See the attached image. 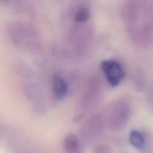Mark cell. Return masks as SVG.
<instances>
[{"label": "cell", "mask_w": 153, "mask_h": 153, "mask_svg": "<svg viewBox=\"0 0 153 153\" xmlns=\"http://www.w3.org/2000/svg\"><path fill=\"white\" fill-rule=\"evenodd\" d=\"M7 32L13 44L18 49L30 50L39 46L38 31L28 22L12 21L8 25Z\"/></svg>", "instance_id": "obj_1"}, {"label": "cell", "mask_w": 153, "mask_h": 153, "mask_svg": "<svg viewBox=\"0 0 153 153\" xmlns=\"http://www.w3.org/2000/svg\"><path fill=\"white\" fill-rule=\"evenodd\" d=\"M130 105L125 98H120L113 102L107 114L108 126L112 130H120L125 127L130 117Z\"/></svg>", "instance_id": "obj_2"}, {"label": "cell", "mask_w": 153, "mask_h": 153, "mask_svg": "<svg viewBox=\"0 0 153 153\" xmlns=\"http://www.w3.org/2000/svg\"><path fill=\"white\" fill-rule=\"evenodd\" d=\"M97 77H91L87 82L80 100V108L84 111L93 108L101 97V85Z\"/></svg>", "instance_id": "obj_3"}, {"label": "cell", "mask_w": 153, "mask_h": 153, "mask_svg": "<svg viewBox=\"0 0 153 153\" xmlns=\"http://www.w3.org/2000/svg\"><path fill=\"white\" fill-rule=\"evenodd\" d=\"M100 67L110 85L117 86L124 77V70L119 62L115 60H104L100 64Z\"/></svg>", "instance_id": "obj_4"}, {"label": "cell", "mask_w": 153, "mask_h": 153, "mask_svg": "<svg viewBox=\"0 0 153 153\" xmlns=\"http://www.w3.org/2000/svg\"><path fill=\"white\" fill-rule=\"evenodd\" d=\"M103 128V119L99 114L92 116L85 125V133L87 136L94 137L98 134Z\"/></svg>", "instance_id": "obj_5"}, {"label": "cell", "mask_w": 153, "mask_h": 153, "mask_svg": "<svg viewBox=\"0 0 153 153\" xmlns=\"http://www.w3.org/2000/svg\"><path fill=\"white\" fill-rule=\"evenodd\" d=\"M52 91L54 95L58 100L64 98L68 91V86L66 80L58 73H56L52 76Z\"/></svg>", "instance_id": "obj_6"}, {"label": "cell", "mask_w": 153, "mask_h": 153, "mask_svg": "<svg viewBox=\"0 0 153 153\" xmlns=\"http://www.w3.org/2000/svg\"><path fill=\"white\" fill-rule=\"evenodd\" d=\"M63 149L65 153H80V142L74 134H67L63 141Z\"/></svg>", "instance_id": "obj_7"}, {"label": "cell", "mask_w": 153, "mask_h": 153, "mask_svg": "<svg viewBox=\"0 0 153 153\" xmlns=\"http://www.w3.org/2000/svg\"><path fill=\"white\" fill-rule=\"evenodd\" d=\"M91 16L89 7L86 5H80L75 10L73 19L74 23L85 24L88 22Z\"/></svg>", "instance_id": "obj_8"}, {"label": "cell", "mask_w": 153, "mask_h": 153, "mask_svg": "<svg viewBox=\"0 0 153 153\" xmlns=\"http://www.w3.org/2000/svg\"><path fill=\"white\" fill-rule=\"evenodd\" d=\"M129 140L132 146L136 149H142L145 145V138L140 131L133 130L129 134Z\"/></svg>", "instance_id": "obj_9"}, {"label": "cell", "mask_w": 153, "mask_h": 153, "mask_svg": "<svg viewBox=\"0 0 153 153\" xmlns=\"http://www.w3.org/2000/svg\"><path fill=\"white\" fill-rule=\"evenodd\" d=\"M94 153H112L110 147L106 143H100L94 149Z\"/></svg>", "instance_id": "obj_10"}]
</instances>
